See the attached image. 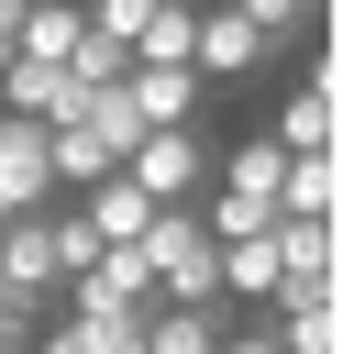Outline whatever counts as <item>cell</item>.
Returning a JSON list of instances; mask_svg holds the SVG:
<instances>
[{
    "mask_svg": "<svg viewBox=\"0 0 343 354\" xmlns=\"http://www.w3.org/2000/svg\"><path fill=\"white\" fill-rule=\"evenodd\" d=\"M133 254H144L155 299H177V310H221V243H210V221H199L188 199H166V210L133 232Z\"/></svg>",
    "mask_w": 343,
    "mask_h": 354,
    "instance_id": "cell-1",
    "label": "cell"
},
{
    "mask_svg": "<svg viewBox=\"0 0 343 354\" xmlns=\"http://www.w3.org/2000/svg\"><path fill=\"white\" fill-rule=\"evenodd\" d=\"M122 177L166 210V199H199L210 188V144H199V122H166V133H144L133 155H122Z\"/></svg>",
    "mask_w": 343,
    "mask_h": 354,
    "instance_id": "cell-2",
    "label": "cell"
},
{
    "mask_svg": "<svg viewBox=\"0 0 343 354\" xmlns=\"http://www.w3.org/2000/svg\"><path fill=\"white\" fill-rule=\"evenodd\" d=\"M266 55H277V44H266L232 0H199V44H188V66H199V77H254Z\"/></svg>",
    "mask_w": 343,
    "mask_h": 354,
    "instance_id": "cell-3",
    "label": "cell"
},
{
    "mask_svg": "<svg viewBox=\"0 0 343 354\" xmlns=\"http://www.w3.org/2000/svg\"><path fill=\"white\" fill-rule=\"evenodd\" d=\"M332 111H343V100H332V44H321V66L277 100V133H266V144H277V155H332Z\"/></svg>",
    "mask_w": 343,
    "mask_h": 354,
    "instance_id": "cell-4",
    "label": "cell"
},
{
    "mask_svg": "<svg viewBox=\"0 0 343 354\" xmlns=\"http://www.w3.org/2000/svg\"><path fill=\"white\" fill-rule=\"evenodd\" d=\"M0 288H22V299H55V199L0 221Z\"/></svg>",
    "mask_w": 343,
    "mask_h": 354,
    "instance_id": "cell-5",
    "label": "cell"
},
{
    "mask_svg": "<svg viewBox=\"0 0 343 354\" xmlns=\"http://www.w3.org/2000/svg\"><path fill=\"white\" fill-rule=\"evenodd\" d=\"M122 88H133V111H144V133H166V122H199V66H122Z\"/></svg>",
    "mask_w": 343,
    "mask_h": 354,
    "instance_id": "cell-6",
    "label": "cell"
},
{
    "mask_svg": "<svg viewBox=\"0 0 343 354\" xmlns=\"http://www.w3.org/2000/svg\"><path fill=\"white\" fill-rule=\"evenodd\" d=\"M0 177H11V199H22V210H44V199H55V166H44V122L0 111Z\"/></svg>",
    "mask_w": 343,
    "mask_h": 354,
    "instance_id": "cell-7",
    "label": "cell"
},
{
    "mask_svg": "<svg viewBox=\"0 0 343 354\" xmlns=\"http://www.w3.org/2000/svg\"><path fill=\"white\" fill-rule=\"evenodd\" d=\"M77 210H89V232H100V243H133V232L155 221V199H144L122 166H111V177H89V188H77Z\"/></svg>",
    "mask_w": 343,
    "mask_h": 354,
    "instance_id": "cell-8",
    "label": "cell"
},
{
    "mask_svg": "<svg viewBox=\"0 0 343 354\" xmlns=\"http://www.w3.org/2000/svg\"><path fill=\"white\" fill-rule=\"evenodd\" d=\"M188 44H199V0H155L133 22V66H188Z\"/></svg>",
    "mask_w": 343,
    "mask_h": 354,
    "instance_id": "cell-9",
    "label": "cell"
},
{
    "mask_svg": "<svg viewBox=\"0 0 343 354\" xmlns=\"http://www.w3.org/2000/svg\"><path fill=\"white\" fill-rule=\"evenodd\" d=\"M332 188H343L332 155H288L277 166V221H332Z\"/></svg>",
    "mask_w": 343,
    "mask_h": 354,
    "instance_id": "cell-10",
    "label": "cell"
},
{
    "mask_svg": "<svg viewBox=\"0 0 343 354\" xmlns=\"http://www.w3.org/2000/svg\"><path fill=\"white\" fill-rule=\"evenodd\" d=\"M89 33V0H22V22H11V55H66Z\"/></svg>",
    "mask_w": 343,
    "mask_h": 354,
    "instance_id": "cell-11",
    "label": "cell"
},
{
    "mask_svg": "<svg viewBox=\"0 0 343 354\" xmlns=\"http://www.w3.org/2000/svg\"><path fill=\"white\" fill-rule=\"evenodd\" d=\"M221 321H232V310H177V299H155V310H144V354H210Z\"/></svg>",
    "mask_w": 343,
    "mask_h": 354,
    "instance_id": "cell-12",
    "label": "cell"
},
{
    "mask_svg": "<svg viewBox=\"0 0 343 354\" xmlns=\"http://www.w3.org/2000/svg\"><path fill=\"white\" fill-rule=\"evenodd\" d=\"M232 299H277V243H266V232H232V243H221V310H232Z\"/></svg>",
    "mask_w": 343,
    "mask_h": 354,
    "instance_id": "cell-13",
    "label": "cell"
},
{
    "mask_svg": "<svg viewBox=\"0 0 343 354\" xmlns=\"http://www.w3.org/2000/svg\"><path fill=\"white\" fill-rule=\"evenodd\" d=\"M199 221H210V243H232V232H266V221H277V199H266V188H221V177H210V210H199Z\"/></svg>",
    "mask_w": 343,
    "mask_h": 354,
    "instance_id": "cell-14",
    "label": "cell"
},
{
    "mask_svg": "<svg viewBox=\"0 0 343 354\" xmlns=\"http://www.w3.org/2000/svg\"><path fill=\"white\" fill-rule=\"evenodd\" d=\"M55 66H66V77H77V88H111V77H122V66H133V44H111V33H77V44H66V55H55Z\"/></svg>",
    "mask_w": 343,
    "mask_h": 354,
    "instance_id": "cell-15",
    "label": "cell"
},
{
    "mask_svg": "<svg viewBox=\"0 0 343 354\" xmlns=\"http://www.w3.org/2000/svg\"><path fill=\"white\" fill-rule=\"evenodd\" d=\"M277 166H288V155H277V144L254 133V144H232V155H221L210 177H221V188H266V199H277Z\"/></svg>",
    "mask_w": 343,
    "mask_h": 354,
    "instance_id": "cell-16",
    "label": "cell"
},
{
    "mask_svg": "<svg viewBox=\"0 0 343 354\" xmlns=\"http://www.w3.org/2000/svg\"><path fill=\"white\" fill-rule=\"evenodd\" d=\"M89 332V354H144V310H66Z\"/></svg>",
    "mask_w": 343,
    "mask_h": 354,
    "instance_id": "cell-17",
    "label": "cell"
},
{
    "mask_svg": "<svg viewBox=\"0 0 343 354\" xmlns=\"http://www.w3.org/2000/svg\"><path fill=\"white\" fill-rule=\"evenodd\" d=\"M266 332H277L288 354H332V343H343V332H332V299H321V310H277Z\"/></svg>",
    "mask_w": 343,
    "mask_h": 354,
    "instance_id": "cell-18",
    "label": "cell"
},
{
    "mask_svg": "<svg viewBox=\"0 0 343 354\" xmlns=\"http://www.w3.org/2000/svg\"><path fill=\"white\" fill-rule=\"evenodd\" d=\"M77 266H100V232H89V210H55V288H66Z\"/></svg>",
    "mask_w": 343,
    "mask_h": 354,
    "instance_id": "cell-19",
    "label": "cell"
},
{
    "mask_svg": "<svg viewBox=\"0 0 343 354\" xmlns=\"http://www.w3.org/2000/svg\"><path fill=\"white\" fill-rule=\"evenodd\" d=\"M232 11H243V22L266 33V44H288V33H310V22H321L310 0H232Z\"/></svg>",
    "mask_w": 343,
    "mask_h": 354,
    "instance_id": "cell-20",
    "label": "cell"
},
{
    "mask_svg": "<svg viewBox=\"0 0 343 354\" xmlns=\"http://www.w3.org/2000/svg\"><path fill=\"white\" fill-rule=\"evenodd\" d=\"M44 310H55V299H22V288H0V332H33Z\"/></svg>",
    "mask_w": 343,
    "mask_h": 354,
    "instance_id": "cell-21",
    "label": "cell"
},
{
    "mask_svg": "<svg viewBox=\"0 0 343 354\" xmlns=\"http://www.w3.org/2000/svg\"><path fill=\"white\" fill-rule=\"evenodd\" d=\"M11 210H22V199H11V177H0V221H11Z\"/></svg>",
    "mask_w": 343,
    "mask_h": 354,
    "instance_id": "cell-22",
    "label": "cell"
},
{
    "mask_svg": "<svg viewBox=\"0 0 343 354\" xmlns=\"http://www.w3.org/2000/svg\"><path fill=\"white\" fill-rule=\"evenodd\" d=\"M0 354H22V332H0Z\"/></svg>",
    "mask_w": 343,
    "mask_h": 354,
    "instance_id": "cell-23",
    "label": "cell"
},
{
    "mask_svg": "<svg viewBox=\"0 0 343 354\" xmlns=\"http://www.w3.org/2000/svg\"><path fill=\"white\" fill-rule=\"evenodd\" d=\"M0 66H11V33H0Z\"/></svg>",
    "mask_w": 343,
    "mask_h": 354,
    "instance_id": "cell-24",
    "label": "cell"
},
{
    "mask_svg": "<svg viewBox=\"0 0 343 354\" xmlns=\"http://www.w3.org/2000/svg\"><path fill=\"white\" fill-rule=\"evenodd\" d=\"M310 11H321V22H332V0H310Z\"/></svg>",
    "mask_w": 343,
    "mask_h": 354,
    "instance_id": "cell-25",
    "label": "cell"
}]
</instances>
